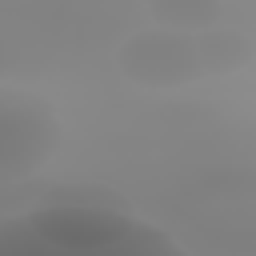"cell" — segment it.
<instances>
[{"label":"cell","mask_w":256,"mask_h":256,"mask_svg":"<svg viewBox=\"0 0 256 256\" xmlns=\"http://www.w3.org/2000/svg\"><path fill=\"white\" fill-rule=\"evenodd\" d=\"M0 256H192L164 224L100 200H48L0 216Z\"/></svg>","instance_id":"1"},{"label":"cell","mask_w":256,"mask_h":256,"mask_svg":"<svg viewBox=\"0 0 256 256\" xmlns=\"http://www.w3.org/2000/svg\"><path fill=\"white\" fill-rule=\"evenodd\" d=\"M252 56V44L240 32L216 28V32H164L144 28L120 44V72L140 88H184L208 76H224L244 68Z\"/></svg>","instance_id":"2"},{"label":"cell","mask_w":256,"mask_h":256,"mask_svg":"<svg viewBox=\"0 0 256 256\" xmlns=\"http://www.w3.org/2000/svg\"><path fill=\"white\" fill-rule=\"evenodd\" d=\"M64 140L60 112L24 88L0 84V180H24L40 172Z\"/></svg>","instance_id":"3"},{"label":"cell","mask_w":256,"mask_h":256,"mask_svg":"<svg viewBox=\"0 0 256 256\" xmlns=\"http://www.w3.org/2000/svg\"><path fill=\"white\" fill-rule=\"evenodd\" d=\"M148 16H152V28L200 36L220 28L224 0H148Z\"/></svg>","instance_id":"4"}]
</instances>
